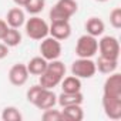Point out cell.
Masks as SVG:
<instances>
[{
	"instance_id": "1",
	"label": "cell",
	"mask_w": 121,
	"mask_h": 121,
	"mask_svg": "<svg viewBox=\"0 0 121 121\" xmlns=\"http://www.w3.org/2000/svg\"><path fill=\"white\" fill-rule=\"evenodd\" d=\"M66 64L63 61H60V60H51V61L47 63V67L44 70L43 74L39 76V84L44 88H50L53 90L54 87H57L61 80L64 78L66 76Z\"/></svg>"
},
{
	"instance_id": "2",
	"label": "cell",
	"mask_w": 121,
	"mask_h": 121,
	"mask_svg": "<svg viewBox=\"0 0 121 121\" xmlns=\"http://www.w3.org/2000/svg\"><path fill=\"white\" fill-rule=\"evenodd\" d=\"M78 4L76 0H58L51 7L48 17L51 22H60V20H69L77 13Z\"/></svg>"
},
{
	"instance_id": "3",
	"label": "cell",
	"mask_w": 121,
	"mask_h": 121,
	"mask_svg": "<svg viewBox=\"0 0 121 121\" xmlns=\"http://www.w3.org/2000/svg\"><path fill=\"white\" fill-rule=\"evenodd\" d=\"M24 29H26V34L33 40H43L44 37L48 36V24L46 23V20H43L39 16H33L27 19L24 23Z\"/></svg>"
},
{
	"instance_id": "4",
	"label": "cell",
	"mask_w": 121,
	"mask_h": 121,
	"mask_svg": "<svg viewBox=\"0 0 121 121\" xmlns=\"http://www.w3.org/2000/svg\"><path fill=\"white\" fill-rule=\"evenodd\" d=\"M98 51V40L94 36L90 34H84L81 37H78L77 43H76V54L77 57L81 58H91L97 54Z\"/></svg>"
},
{
	"instance_id": "5",
	"label": "cell",
	"mask_w": 121,
	"mask_h": 121,
	"mask_svg": "<svg viewBox=\"0 0 121 121\" xmlns=\"http://www.w3.org/2000/svg\"><path fill=\"white\" fill-rule=\"evenodd\" d=\"M95 73H97L95 61H93L91 58L78 57L71 64V74L78 78H91L95 76Z\"/></svg>"
},
{
	"instance_id": "6",
	"label": "cell",
	"mask_w": 121,
	"mask_h": 121,
	"mask_svg": "<svg viewBox=\"0 0 121 121\" xmlns=\"http://www.w3.org/2000/svg\"><path fill=\"white\" fill-rule=\"evenodd\" d=\"M40 56L43 58H46L47 61L57 60L61 56V43L51 36L44 37L40 43Z\"/></svg>"
},
{
	"instance_id": "7",
	"label": "cell",
	"mask_w": 121,
	"mask_h": 121,
	"mask_svg": "<svg viewBox=\"0 0 121 121\" xmlns=\"http://www.w3.org/2000/svg\"><path fill=\"white\" fill-rule=\"evenodd\" d=\"M98 51L101 57L118 60L120 57V43L114 36H104L98 41Z\"/></svg>"
},
{
	"instance_id": "8",
	"label": "cell",
	"mask_w": 121,
	"mask_h": 121,
	"mask_svg": "<svg viewBox=\"0 0 121 121\" xmlns=\"http://www.w3.org/2000/svg\"><path fill=\"white\" fill-rule=\"evenodd\" d=\"M103 95L112 97V98H121V74L120 73L114 71L108 74L103 86Z\"/></svg>"
},
{
	"instance_id": "9",
	"label": "cell",
	"mask_w": 121,
	"mask_h": 121,
	"mask_svg": "<svg viewBox=\"0 0 121 121\" xmlns=\"http://www.w3.org/2000/svg\"><path fill=\"white\" fill-rule=\"evenodd\" d=\"M48 34L54 37L58 41L67 40L71 36V26L69 20H60V22H51L48 26Z\"/></svg>"
},
{
	"instance_id": "10",
	"label": "cell",
	"mask_w": 121,
	"mask_h": 121,
	"mask_svg": "<svg viewBox=\"0 0 121 121\" xmlns=\"http://www.w3.org/2000/svg\"><path fill=\"white\" fill-rule=\"evenodd\" d=\"M29 70L26 67V64L23 63H17L14 66H12V69L9 70V81L16 86V87H22L27 83L29 80Z\"/></svg>"
},
{
	"instance_id": "11",
	"label": "cell",
	"mask_w": 121,
	"mask_h": 121,
	"mask_svg": "<svg viewBox=\"0 0 121 121\" xmlns=\"http://www.w3.org/2000/svg\"><path fill=\"white\" fill-rule=\"evenodd\" d=\"M103 110L110 120H120L121 118V98L104 97L103 95Z\"/></svg>"
},
{
	"instance_id": "12",
	"label": "cell",
	"mask_w": 121,
	"mask_h": 121,
	"mask_svg": "<svg viewBox=\"0 0 121 121\" xmlns=\"http://www.w3.org/2000/svg\"><path fill=\"white\" fill-rule=\"evenodd\" d=\"M56 104H57L56 93L50 88H43L33 105H36L39 110H47V108H53Z\"/></svg>"
},
{
	"instance_id": "13",
	"label": "cell",
	"mask_w": 121,
	"mask_h": 121,
	"mask_svg": "<svg viewBox=\"0 0 121 121\" xmlns=\"http://www.w3.org/2000/svg\"><path fill=\"white\" fill-rule=\"evenodd\" d=\"M6 23L9 27L13 29H20L26 23V13L20 7H13L7 12L6 14Z\"/></svg>"
},
{
	"instance_id": "14",
	"label": "cell",
	"mask_w": 121,
	"mask_h": 121,
	"mask_svg": "<svg viewBox=\"0 0 121 121\" xmlns=\"http://www.w3.org/2000/svg\"><path fill=\"white\" fill-rule=\"evenodd\" d=\"M84 101V95L81 91L77 93H64L57 95V104L60 107H67V105H81Z\"/></svg>"
},
{
	"instance_id": "15",
	"label": "cell",
	"mask_w": 121,
	"mask_h": 121,
	"mask_svg": "<svg viewBox=\"0 0 121 121\" xmlns=\"http://www.w3.org/2000/svg\"><path fill=\"white\" fill-rule=\"evenodd\" d=\"M47 63L48 61H47L46 58H43L41 56H36V57H33L30 61L26 64V67L29 70V74H31V76H40V74L44 73V70L47 67Z\"/></svg>"
},
{
	"instance_id": "16",
	"label": "cell",
	"mask_w": 121,
	"mask_h": 121,
	"mask_svg": "<svg viewBox=\"0 0 121 121\" xmlns=\"http://www.w3.org/2000/svg\"><path fill=\"white\" fill-rule=\"evenodd\" d=\"M95 67L101 74H111L114 71H117L118 69V60H111V58H105V57H98V60L95 61Z\"/></svg>"
},
{
	"instance_id": "17",
	"label": "cell",
	"mask_w": 121,
	"mask_h": 121,
	"mask_svg": "<svg viewBox=\"0 0 121 121\" xmlns=\"http://www.w3.org/2000/svg\"><path fill=\"white\" fill-rule=\"evenodd\" d=\"M86 30H87V34L90 36H94V37H98L104 33L105 30V24L101 19L98 17H90L87 22H86Z\"/></svg>"
},
{
	"instance_id": "18",
	"label": "cell",
	"mask_w": 121,
	"mask_h": 121,
	"mask_svg": "<svg viewBox=\"0 0 121 121\" xmlns=\"http://www.w3.org/2000/svg\"><path fill=\"white\" fill-rule=\"evenodd\" d=\"M61 90L64 93H77V91H81V78L76 77V76H69V77H64L61 80Z\"/></svg>"
},
{
	"instance_id": "19",
	"label": "cell",
	"mask_w": 121,
	"mask_h": 121,
	"mask_svg": "<svg viewBox=\"0 0 121 121\" xmlns=\"http://www.w3.org/2000/svg\"><path fill=\"white\" fill-rule=\"evenodd\" d=\"M22 40H23L22 33L19 31V29H13V27H9L7 31L4 33L3 39H2V41L7 47H16V46H19L22 43Z\"/></svg>"
},
{
	"instance_id": "20",
	"label": "cell",
	"mask_w": 121,
	"mask_h": 121,
	"mask_svg": "<svg viewBox=\"0 0 121 121\" xmlns=\"http://www.w3.org/2000/svg\"><path fill=\"white\" fill-rule=\"evenodd\" d=\"M64 120L67 121H81L84 118V111L81 108V105H67L63 107L61 110Z\"/></svg>"
},
{
	"instance_id": "21",
	"label": "cell",
	"mask_w": 121,
	"mask_h": 121,
	"mask_svg": "<svg viewBox=\"0 0 121 121\" xmlns=\"http://www.w3.org/2000/svg\"><path fill=\"white\" fill-rule=\"evenodd\" d=\"M2 120L3 121H22L23 120V115H22V112L19 111L17 107L7 105L2 111Z\"/></svg>"
},
{
	"instance_id": "22",
	"label": "cell",
	"mask_w": 121,
	"mask_h": 121,
	"mask_svg": "<svg viewBox=\"0 0 121 121\" xmlns=\"http://www.w3.org/2000/svg\"><path fill=\"white\" fill-rule=\"evenodd\" d=\"M46 7V2L44 0H30V2L24 6L26 12L33 14V16H37L39 13H41Z\"/></svg>"
},
{
	"instance_id": "23",
	"label": "cell",
	"mask_w": 121,
	"mask_h": 121,
	"mask_svg": "<svg viewBox=\"0 0 121 121\" xmlns=\"http://www.w3.org/2000/svg\"><path fill=\"white\" fill-rule=\"evenodd\" d=\"M41 118L44 121H64L63 112L60 111V110H54V107L44 110V112L41 114Z\"/></svg>"
},
{
	"instance_id": "24",
	"label": "cell",
	"mask_w": 121,
	"mask_h": 121,
	"mask_svg": "<svg viewBox=\"0 0 121 121\" xmlns=\"http://www.w3.org/2000/svg\"><path fill=\"white\" fill-rule=\"evenodd\" d=\"M110 24L114 29H121V7H115L110 13Z\"/></svg>"
},
{
	"instance_id": "25",
	"label": "cell",
	"mask_w": 121,
	"mask_h": 121,
	"mask_svg": "<svg viewBox=\"0 0 121 121\" xmlns=\"http://www.w3.org/2000/svg\"><path fill=\"white\" fill-rule=\"evenodd\" d=\"M43 88H44V87H41L40 84L31 86V87L27 90V94H26V98H27V101H29L30 104H34L36 98L39 97V94L41 93V90H43Z\"/></svg>"
},
{
	"instance_id": "26",
	"label": "cell",
	"mask_w": 121,
	"mask_h": 121,
	"mask_svg": "<svg viewBox=\"0 0 121 121\" xmlns=\"http://www.w3.org/2000/svg\"><path fill=\"white\" fill-rule=\"evenodd\" d=\"M9 48L10 47H7L3 41H0V60H3L9 56Z\"/></svg>"
},
{
	"instance_id": "27",
	"label": "cell",
	"mask_w": 121,
	"mask_h": 121,
	"mask_svg": "<svg viewBox=\"0 0 121 121\" xmlns=\"http://www.w3.org/2000/svg\"><path fill=\"white\" fill-rule=\"evenodd\" d=\"M7 29H9V26L6 23V20H0V41H2V39H3L4 33L7 31Z\"/></svg>"
},
{
	"instance_id": "28",
	"label": "cell",
	"mask_w": 121,
	"mask_h": 121,
	"mask_svg": "<svg viewBox=\"0 0 121 121\" xmlns=\"http://www.w3.org/2000/svg\"><path fill=\"white\" fill-rule=\"evenodd\" d=\"M13 2L17 4V6H22V7H24L29 2H30V0H13Z\"/></svg>"
},
{
	"instance_id": "29",
	"label": "cell",
	"mask_w": 121,
	"mask_h": 121,
	"mask_svg": "<svg viewBox=\"0 0 121 121\" xmlns=\"http://www.w3.org/2000/svg\"><path fill=\"white\" fill-rule=\"evenodd\" d=\"M95 2H98V3H105V2H108V0H95Z\"/></svg>"
}]
</instances>
